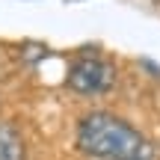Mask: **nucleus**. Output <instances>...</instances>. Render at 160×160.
<instances>
[{
	"label": "nucleus",
	"mask_w": 160,
	"mask_h": 160,
	"mask_svg": "<svg viewBox=\"0 0 160 160\" xmlns=\"http://www.w3.org/2000/svg\"><path fill=\"white\" fill-rule=\"evenodd\" d=\"M74 145L95 160H154V145L131 122L107 110L80 116L74 128Z\"/></svg>",
	"instance_id": "obj_1"
},
{
	"label": "nucleus",
	"mask_w": 160,
	"mask_h": 160,
	"mask_svg": "<svg viewBox=\"0 0 160 160\" xmlns=\"http://www.w3.org/2000/svg\"><path fill=\"white\" fill-rule=\"evenodd\" d=\"M116 86V68L110 59L98 57V53H83L71 62L68 74H65V89L74 95L92 98V95H107Z\"/></svg>",
	"instance_id": "obj_2"
},
{
	"label": "nucleus",
	"mask_w": 160,
	"mask_h": 160,
	"mask_svg": "<svg viewBox=\"0 0 160 160\" xmlns=\"http://www.w3.org/2000/svg\"><path fill=\"white\" fill-rule=\"evenodd\" d=\"M0 160H27V142L15 122H0Z\"/></svg>",
	"instance_id": "obj_3"
},
{
	"label": "nucleus",
	"mask_w": 160,
	"mask_h": 160,
	"mask_svg": "<svg viewBox=\"0 0 160 160\" xmlns=\"http://www.w3.org/2000/svg\"><path fill=\"white\" fill-rule=\"evenodd\" d=\"M0 104H3V95H0Z\"/></svg>",
	"instance_id": "obj_4"
}]
</instances>
